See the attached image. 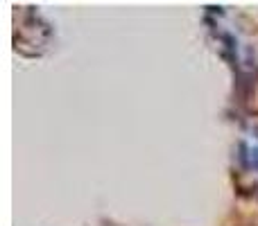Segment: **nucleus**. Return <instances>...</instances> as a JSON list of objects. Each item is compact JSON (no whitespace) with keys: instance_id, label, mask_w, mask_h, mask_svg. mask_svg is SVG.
Masks as SVG:
<instances>
[{"instance_id":"f257e3e1","label":"nucleus","mask_w":258,"mask_h":226,"mask_svg":"<svg viewBox=\"0 0 258 226\" xmlns=\"http://www.w3.org/2000/svg\"><path fill=\"white\" fill-rule=\"evenodd\" d=\"M249 168L258 170V147H254V149L249 152Z\"/></svg>"}]
</instances>
